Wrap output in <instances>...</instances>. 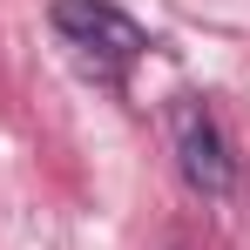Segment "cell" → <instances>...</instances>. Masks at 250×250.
<instances>
[{"label": "cell", "mask_w": 250, "mask_h": 250, "mask_svg": "<svg viewBox=\"0 0 250 250\" xmlns=\"http://www.w3.org/2000/svg\"><path fill=\"white\" fill-rule=\"evenodd\" d=\"M47 21H54L61 41L75 47V61H82L95 82H108V88H115L128 68L156 47V41H149V27H142L128 7H115V0H54Z\"/></svg>", "instance_id": "obj_1"}, {"label": "cell", "mask_w": 250, "mask_h": 250, "mask_svg": "<svg viewBox=\"0 0 250 250\" xmlns=\"http://www.w3.org/2000/svg\"><path fill=\"white\" fill-rule=\"evenodd\" d=\"M169 149H176V169H183V183H189L196 196L216 203V196L237 189L230 142H223V128H216L203 95H176V102H169Z\"/></svg>", "instance_id": "obj_2"}]
</instances>
